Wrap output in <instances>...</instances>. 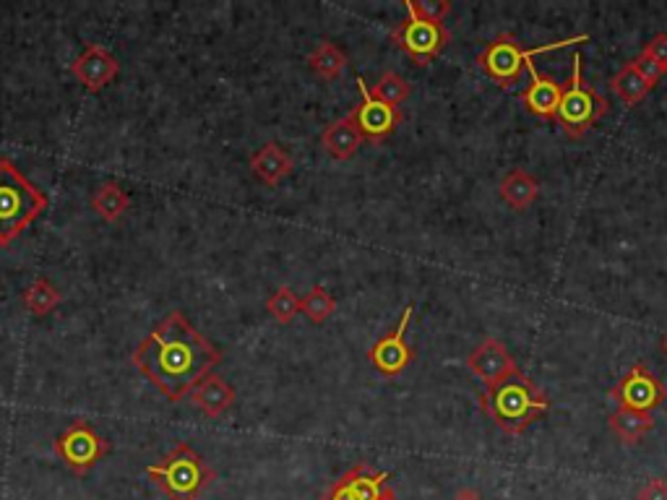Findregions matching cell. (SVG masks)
I'll list each match as a JSON object with an SVG mask.
<instances>
[{"label": "cell", "mask_w": 667, "mask_h": 500, "mask_svg": "<svg viewBox=\"0 0 667 500\" xmlns=\"http://www.w3.org/2000/svg\"><path fill=\"white\" fill-rule=\"evenodd\" d=\"M642 53H646V55H649V58H655L659 63V66L667 68V34L665 32L655 34V37L646 42Z\"/></svg>", "instance_id": "obj_31"}, {"label": "cell", "mask_w": 667, "mask_h": 500, "mask_svg": "<svg viewBox=\"0 0 667 500\" xmlns=\"http://www.w3.org/2000/svg\"><path fill=\"white\" fill-rule=\"evenodd\" d=\"M579 42H589V34H576V37L551 42V45L532 47V50H521L517 37L504 32V34H498V37L493 39L490 45L477 55V68H479V71L488 73L493 81H498L504 89H511L513 83L521 79V71L530 66L534 55L561 50V47L579 45Z\"/></svg>", "instance_id": "obj_5"}, {"label": "cell", "mask_w": 667, "mask_h": 500, "mask_svg": "<svg viewBox=\"0 0 667 500\" xmlns=\"http://www.w3.org/2000/svg\"><path fill=\"white\" fill-rule=\"evenodd\" d=\"M412 312H415L412 305H407V308L402 310L399 323H396L394 329L386 333V337H381L378 342L368 350V360H371V365L378 373H384L386 378H394V375L407 371V365L415 360V350L407 344V326H409V321H412Z\"/></svg>", "instance_id": "obj_11"}, {"label": "cell", "mask_w": 667, "mask_h": 500, "mask_svg": "<svg viewBox=\"0 0 667 500\" xmlns=\"http://www.w3.org/2000/svg\"><path fill=\"white\" fill-rule=\"evenodd\" d=\"M89 204H92L94 212L100 214L104 221H117L128 212L131 196L117 183H104L92 193Z\"/></svg>", "instance_id": "obj_23"}, {"label": "cell", "mask_w": 667, "mask_h": 500, "mask_svg": "<svg viewBox=\"0 0 667 500\" xmlns=\"http://www.w3.org/2000/svg\"><path fill=\"white\" fill-rule=\"evenodd\" d=\"M188 396H191V405L206 417H222L235 405V388L222 375H206Z\"/></svg>", "instance_id": "obj_17"}, {"label": "cell", "mask_w": 667, "mask_h": 500, "mask_svg": "<svg viewBox=\"0 0 667 500\" xmlns=\"http://www.w3.org/2000/svg\"><path fill=\"white\" fill-rule=\"evenodd\" d=\"M500 198L509 204L513 212H524L530 208L534 201L540 196V183L532 172L521 170V167H513V170L500 180Z\"/></svg>", "instance_id": "obj_20"}, {"label": "cell", "mask_w": 667, "mask_h": 500, "mask_svg": "<svg viewBox=\"0 0 667 500\" xmlns=\"http://www.w3.org/2000/svg\"><path fill=\"white\" fill-rule=\"evenodd\" d=\"M146 475L165 492L167 500H199L217 477L204 456L188 443H178L162 462L146 467Z\"/></svg>", "instance_id": "obj_4"}, {"label": "cell", "mask_w": 667, "mask_h": 500, "mask_svg": "<svg viewBox=\"0 0 667 500\" xmlns=\"http://www.w3.org/2000/svg\"><path fill=\"white\" fill-rule=\"evenodd\" d=\"M610 89L621 96L623 104H629V107H636L638 102L646 100V96L652 94V83H646L638 71L634 68V63H625V66L618 71L613 79H610Z\"/></svg>", "instance_id": "obj_22"}, {"label": "cell", "mask_w": 667, "mask_h": 500, "mask_svg": "<svg viewBox=\"0 0 667 500\" xmlns=\"http://www.w3.org/2000/svg\"><path fill=\"white\" fill-rule=\"evenodd\" d=\"M636 500H667V479L652 477L636 492Z\"/></svg>", "instance_id": "obj_30"}, {"label": "cell", "mask_w": 667, "mask_h": 500, "mask_svg": "<svg viewBox=\"0 0 667 500\" xmlns=\"http://www.w3.org/2000/svg\"><path fill=\"white\" fill-rule=\"evenodd\" d=\"M467 367L475 378L483 380L485 388L504 384L506 378L519 373V365L517 360H513V354L509 352V346L493 337L483 339V342L467 354Z\"/></svg>", "instance_id": "obj_13"}, {"label": "cell", "mask_w": 667, "mask_h": 500, "mask_svg": "<svg viewBox=\"0 0 667 500\" xmlns=\"http://www.w3.org/2000/svg\"><path fill=\"white\" fill-rule=\"evenodd\" d=\"M365 138L360 136V130L354 128V123L350 121V115L339 117V121L329 123L321 134V146L334 159L344 162V159H352L358 155V149L363 146Z\"/></svg>", "instance_id": "obj_18"}, {"label": "cell", "mask_w": 667, "mask_h": 500, "mask_svg": "<svg viewBox=\"0 0 667 500\" xmlns=\"http://www.w3.org/2000/svg\"><path fill=\"white\" fill-rule=\"evenodd\" d=\"M301 312L310 323H326L337 312V300H334L329 289L316 284L310 292H305V297L301 300Z\"/></svg>", "instance_id": "obj_25"}, {"label": "cell", "mask_w": 667, "mask_h": 500, "mask_svg": "<svg viewBox=\"0 0 667 500\" xmlns=\"http://www.w3.org/2000/svg\"><path fill=\"white\" fill-rule=\"evenodd\" d=\"M405 9L412 11L415 16L443 24V19H446L451 11V3L449 0H405Z\"/></svg>", "instance_id": "obj_28"}, {"label": "cell", "mask_w": 667, "mask_h": 500, "mask_svg": "<svg viewBox=\"0 0 667 500\" xmlns=\"http://www.w3.org/2000/svg\"><path fill=\"white\" fill-rule=\"evenodd\" d=\"M527 71L532 76V83L521 92V102H524V107L530 110L532 115L545 117V121H555L563 100V83L555 81L553 76H542L534 63L527 66Z\"/></svg>", "instance_id": "obj_15"}, {"label": "cell", "mask_w": 667, "mask_h": 500, "mask_svg": "<svg viewBox=\"0 0 667 500\" xmlns=\"http://www.w3.org/2000/svg\"><path fill=\"white\" fill-rule=\"evenodd\" d=\"M608 110L610 102L604 100L595 87H589V83L581 79V55H574L572 79H568V87L563 89V100L558 115H555V123L561 125L563 134L568 138H581L595 128V123L600 121V117L608 115Z\"/></svg>", "instance_id": "obj_6"}, {"label": "cell", "mask_w": 667, "mask_h": 500, "mask_svg": "<svg viewBox=\"0 0 667 500\" xmlns=\"http://www.w3.org/2000/svg\"><path fill=\"white\" fill-rule=\"evenodd\" d=\"M63 303V292L55 287L50 280L45 276H37L30 287L24 292V308L32 312V316H47Z\"/></svg>", "instance_id": "obj_24"}, {"label": "cell", "mask_w": 667, "mask_h": 500, "mask_svg": "<svg viewBox=\"0 0 667 500\" xmlns=\"http://www.w3.org/2000/svg\"><path fill=\"white\" fill-rule=\"evenodd\" d=\"M371 94L375 96V100L392 104V107H399L402 102H407L409 83L402 79L396 71H386V73H381V79L373 83Z\"/></svg>", "instance_id": "obj_26"}, {"label": "cell", "mask_w": 667, "mask_h": 500, "mask_svg": "<svg viewBox=\"0 0 667 500\" xmlns=\"http://www.w3.org/2000/svg\"><path fill=\"white\" fill-rule=\"evenodd\" d=\"M358 89H360V104H354L347 115H350L354 128L360 130V136H363L365 141H375V144L386 141V138L402 125V110L375 100L371 94V87H365L363 76H358Z\"/></svg>", "instance_id": "obj_10"}, {"label": "cell", "mask_w": 667, "mask_h": 500, "mask_svg": "<svg viewBox=\"0 0 667 500\" xmlns=\"http://www.w3.org/2000/svg\"><path fill=\"white\" fill-rule=\"evenodd\" d=\"M665 352H667V337H665Z\"/></svg>", "instance_id": "obj_33"}, {"label": "cell", "mask_w": 667, "mask_h": 500, "mask_svg": "<svg viewBox=\"0 0 667 500\" xmlns=\"http://www.w3.org/2000/svg\"><path fill=\"white\" fill-rule=\"evenodd\" d=\"M55 454L66 464L74 475H89L97 464L108 456L110 443L89 425L87 420H76L53 441Z\"/></svg>", "instance_id": "obj_7"}, {"label": "cell", "mask_w": 667, "mask_h": 500, "mask_svg": "<svg viewBox=\"0 0 667 500\" xmlns=\"http://www.w3.org/2000/svg\"><path fill=\"white\" fill-rule=\"evenodd\" d=\"M449 39L451 34L446 26L415 16L412 11H407V19L399 21V24L392 30L394 45L405 55H409L417 66H428V63H433L438 55L443 53V47L449 45Z\"/></svg>", "instance_id": "obj_8"}, {"label": "cell", "mask_w": 667, "mask_h": 500, "mask_svg": "<svg viewBox=\"0 0 667 500\" xmlns=\"http://www.w3.org/2000/svg\"><path fill=\"white\" fill-rule=\"evenodd\" d=\"M308 66H310V71L318 76V79L334 81V79H339L347 68V53L339 45H334V42L324 39L313 47V53L308 55Z\"/></svg>", "instance_id": "obj_21"}, {"label": "cell", "mask_w": 667, "mask_h": 500, "mask_svg": "<svg viewBox=\"0 0 667 500\" xmlns=\"http://www.w3.org/2000/svg\"><path fill=\"white\" fill-rule=\"evenodd\" d=\"M71 73L87 92H102V89L108 87V83H113L117 73H121V60H117L108 47L89 42L79 58L71 63Z\"/></svg>", "instance_id": "obj_14"}, {"label": "cell", "mask_w": 667, "mask_h": 500, "mask_svg": "<svg viewBox=\"0 0 667 500\" xmlns=\"http://www.w3.org/2000/svg\"><path fill=\"white\" fill-rule=\"evenodd\" d=\"M267 310L271 312V318H274L276 323H292L297 312H301V297L292 292V287L284 284V287L271 292V297L267 300Z\"/></svg>", "instance_id": "obj_27"}, {"label": "cell", "mask_w": 667, "mask_h": 500, "mask_svg": "<svg viewBox=\"0 0 667 500\" xmlns=\"http://www.w3.org/2000/svg\"><path fill=\"white\" fill-rule=\"evenodd\" d=\"M47 208V196L32 183L16 162L0 157V246H11Z\"/></svg>", "instance_id": "obj_3"}, {"label": "cell", "mask_w": 667, "mask_h": 500, "mask_svg": "<svg viewBox=\"0 0 667 500\" xmlns=\"http://www.w3.org/2000/svg\"><path fill=\"white\" fill-rule=\"evenodd\" d=\"M631 63H634V68L638 71V76H642V79L646 83H652V87H657V83L663 81L665 76H667V68L659 66V63L655 58H649V55H646V53H638L636 58L631 60Z\"/></svg>", "instance_id": "obj_29"}, {"label": "cell", "mask_w": 667, "mask_h": 500, "mask_svg": "<svg viewBox=\"0 0 667 500\" xmlns=\"http://www.w3.org/2000/svg\"><path fill=\"white\" fill-rule=\"evenodd\" d=\"M292 170H295V159L276 141L263 144L261 149L250 157V172H253L256 180H261L263 185H280L284 178L292 175Z\"/></svg>", "instance_id": "obj_16"}, {"label": "cell", "mask_w": 667, "mask_h": 500, "mask_svg": "<svg viewBox=\"0 0 667 500\" xmlns=\"http://www.w3.org/2000/svg\"><path fill=\"white\" fill-rule=\"evenodd\" d=\"M610 399L618 401L621 409H636V412H652V409L663 407L667 399V388L649 367L636 363L618 384L610 388Z\"/></svg>", "instance_id": "obj_9"}, {"label": "cell", "mask_w": 667, "mask_h": 500, "mask_svg": "<svg viewBox=\"0 0 667 500\" xmlns=\"http://www.w3.org/2000/svg\"><path fill=\"white\" fill-rule=\"evenodd\" d=\"M131 363L167 401L176 405L206 375H212L222 363V352L188 321L185 312L172 310L162 323L146 333Z\"/></svg>", "instance_id": "obj_1"}, {"label": "cell", "mask_w": 667, "mask_h": 500, "mask_svg": "<svg viewBox=\"0 0 667 500\" xmlns=\"http://www.w3.org/2000/svg\"><path fill=\"white\" fill-rule=\"evenodd\" d=\"M608 425L623 446H636V443H642L655 430V417H652V412H636V409L618 407L608 417Z\"/></svg>", "instance_id": "obj_19"}, {"label": "cell", "mask_w": 667, "mask_h": 500, "mask_svg": "<svg viewBox=\"0 0 667 500\" xmlns=\"http://www.w3.org/2000/svg\"><path fill=\"white\" fill-rule=\"evenodd\" d=\"M388 471H373L368 464L347 469L318 500H388L396 492L388 488Z\"/></svg>", "instance_id": "obj_12"}, {"label": "cell", "mask_w": 667, "mask_h": 500, "mask_svg": "<svg viewBox=\"0 0 667 500\" xmlns=\"http://www.w3.org/2000/svg\"><path fill=\"white\" fill-rule=\"evenodd\" d=\"M388 500H396V496H392V498H388Z\"/></svg>", "instance_id": "obj_34"}, {"label": "cell", "mask_w": 667, "mask_h": 500, "mask_svg": "<svg viewBox=\"0 0 667 500\" xmlns=\"http://www.w3.org/2000/svg\"><path fill=\"white\" fill-rule=\"evenodd\" d=\"M479 407L493 417V422L504 430L506 435H521L532 422H538L542 414L551 409V399L547 394L538 388L532 378L524 373H513L504 384L485 388L477 396Z\"/></svg>", "instance_id": "obj_2"}, {"label": "cell", "mask_w": 667, "mask_h": 500, "mask_svg": "<svg viewBox=\"0 0 667 500\" xmlns=\"http://www.w3.org/2000/svg\"><path fill=\"white\" fill-rule=\"evenodd\" d=\"M451 500H485V498H483V492H477L475 488H464V490H459Z\"/></svg>", "instance_id": "obj_32"}]
</instances>
